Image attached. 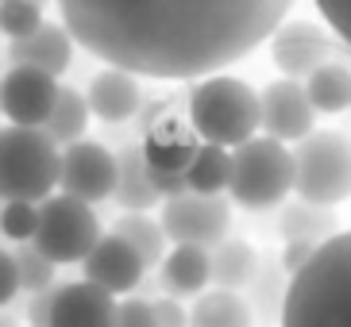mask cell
<instances>
[{
	"label": "cell",
	"instance_id": "cell-1",
	"mask_svg": "<svg viewBox=\"0 0 351 327\" xmlns=\"http://www.w3.org/2000/svg\"><path fill=\"white\" fill-rule=\"evenodd\" d=\"M298 0H58L73 47L155 81L217 77L286 23Z\"/></svg>",
	"mask_w": 351,
	"mask_h": 327
},
{
	"label": "cell",
	"instance_id": "cell-2",
	"mask_svg": "<svg viewBox=\"0 0 351 327\" xmlns=\"http://www.w3.org/2000/svg\"><path fill=\"white\" fill-rule=\"evenodd\" d=\"M278 327H351V231L320 243L309 266L289 277Z\"/></svg>",
	"mask_w": 351,
	"mask_h": 327
},
{
	"label": "cell",
	"instance_id": "cell-3",
	"mask_svg": "<svg viewBox=\"0 0 351 327\" xmlns=\"http://www.w3.org/2000/svg\"><path fill=\"white\" fill-rule=\"evenodd\" d=\"M189 127L201 143L236 151L258 131V92L239 77H205L189 92Z\"/></svg>",
	"mask_w": 351,
	"mask_h": 327
},
{
	"label": "cell",
	"instance_id": "cell-4",
	"mask_svg": "<svg viewBox=\"0 0 351 327\" xmlns=\"http://www.w3.org/2000/svg\"><path fill=\"white\" fill-rule=\"evenodd\" d=\"M62 151L43 127H0V200L43 205L58 189Z\"/></svg>",
	"mask_w": 351,
	"mask_h": 327
},
{
	"label": "cell",
	"instance_id": "cell-5",
	"mask_svg": "<svg viewBox=\"0 0 351 327\" xmlns=\"http://www.w3.org/2000/svg\"><path fill=\"white\" fill-rule=\"evenodd\" d=\"M228 193L247 212L278 208L293 193V151L278 139L255 135L232 151V181Z\"/></svg>",
	"mask_w": 351,
	"mask_h": 327
},
{
	"label": "cell",
	"instance_id": "cell-6",
	"mask_svg": "<svg viewBox=\"0 0 351 327\" xmlns=\"http://www.w3.org/2000/svg\"><path fill=\"white\" fill-rule=\"evenodd\" d=\"M293 193L320 208L351 196V139L343 131H309L293 143Z\"/></svg>",
	"mask_w": 351,
	"mask_h": 327
},
{
	"label": "cell",
	"instance_id": "cell-7",
	"mask_svg": "<svg viewBox=\"0 0 351 327\" xmlns=\"http://www.w3.org/2000/svg\"><path fill=\"white\" fill-rule=\"evenodd\" d=\"M97 239H101V224H97L93 205H82L66 193H54L39 205V231H35L32 243L54 266L85 262Z\"/></svg>",
	"mask_w": 351,
	"mask_h": 327
},
{
	"label": "cell",
	"instance_id": "cell-8",
	"mask_svg": "<svg viewBox=\"0 0 351 327\" xmlns=\"http://www.w3.org/2000/svg\"><path fill=\"white\" fill-rule=\"evenodd\" d=\"M166 239L174 246H205L217 250L228 239L232 227V208L224 196H201V193H182L162 200V215H158Z\"/></svg>",
	"mask_w": 351,
	"mask_h": 327
},
{
	"label": "cell",
	"instance_id": "cell-9",
	"mask_svg": "<svg viewBox=\"0 0 351 327\" xmlns=\"http://www.w3.org/2000/svg\"><path fill=\"white\" fill-rule=\"evenodd\" d=\"M58 189L82 205H97L116 193V154L101 143H73L62 151L58 166Z\"/></svg>",
	"mask_w": 351,
	"mask_h": 327
},
{
	"label": "cell",
	"instance_id": "cell-10",
	"mask_svg": "<svg viewBox=\"0 0 351 327\" xmlns=\"http://www.w3.org/2000/svg\"><path fill=\"white\" fill-rule=\"evenodd\" d=\"M58 77L32 66H8L0 77V116L12 127H43L51 120V108L58 101Z\"/></svg>",
	"mask_w": 351,
	"mask_h": 327
},
{
	"label": "cell",
	"instance_id": "cell-11",
	"mask_svg": "<svg viewBox=\"0 0 351 327\" xmlns=\"http://www.w3.org/2000/svg\"><path fill=\"white\" fill-rule=\"evenodd\" d=\"M317 112H313L309 96H305V85L301 81H270L267 89L258 92V127L267 131V139H278V143H301L313 127Z\"/></svg>",
	"mask_w": 351,
	"mask_h": 327
},
{
	"label": "cell",
	"instance_id": "cell-12",
	"mask_svg": "<svg viewBox=\"0 0 351 327\" xmlns=\"http://www.w3.org/2000/svg\"><path fill=\"white\" fill-rule=\"evenodd\" d=\"M332 35L309 20H289L270 35V62L278 66L282 77L298 81L320 70L324 62H332Z\"/></svg>",
	"mask_w": 351,
	"mask_h": 327
},
{
	"label": "cell",
	"instance_id": "cell-13",
	"mask_svg": "<svg viewBox=\"0 0 351 327\" xmlns=\"http://www.w3.org/2000/svg\"><path fill=\"white\" fill-rule=\"evenodd\" d=\"M85 270V281H93L97 289H104V293H132L139 281H143V258L135 254L132 246L124 243L120 235H101L97 239V246L89 250V258L82 262Z\"/></svg>",
	"mask_w": 351,
	"mask_h": 327
},
{
	"label": "cell",
	"instance_id": "cell-14",
	"mask_svg": "<svg viewBox=\"0 0 351 327\" xmlns=\"http://www.w3.org/2000/svg\"><path fill=\"white\" fill-rule=\"evenodd\" d=\"M47 327H116V297L85 277L70 281V285H54Z\"/></svg>",
	"mask_w": 351,
	"mask_h": 327
},
{
	"label": "cell",
	"instance_id": "cell-15",
	"mask_svg": "<svg viewBox=\"0 0 351 327\" xmlns=\"http://www.w3.org/2000/svg\"><path fill=\"white\" fill-rule=\"evenodd\" d=\"M85 101H89V112H93L97 120H104V123H128L132 116H139V108H143V92H139L135 73L104 66L93 81H89Z\"/></svg>",
	"mask_w": 351,
	"mask_h": 327
},
{
	"label": "cell",
	"instance_id": "cell-16",
	"mask_svg": "<svg viewBox=\"0 0 351 327\" xmlns=\"http://www.w3.org/2000/svg\"><path fill=\"white\" fill-rule=\"evenodd\" d=\"M70 58H73V39L62 23H43L35 35L8 47L12 66H32V70H43L51 77H62L70 70Z\"/></svg>",
	"mask_w": 351,
	"mask_h": 327
},
{
	"label": "cell",
	"instance_id": "cell-17",
	"mask_svg": "<svg viewBox=\"0 0 351 327\" xmlns=\"http://www.w3.org/2000/svg\"><path fill=\"white\" fill-rule=\"evenodd\" d=\"M197 135L193 127L186 131V123L174 120V116H158L155 127H147V143H143V154H147V166L158 170V174H186L189 158L197 151Z\"/></svg>",
	"mask_w": 351,
	"mask_h": 327
},
{
	"label": "cell",
	"instance_id": "cell-18",
	"mask_svg": "<svg viewBox=\"0 0 351 327\" xmlns=\"http://www.w3.org/2000/svg\"><path fill=\"white\" fill-rule=\"evenodd\" d=\"M112 196L128 208V212H147V208H155L158 200H162V196L155 193V185H151L143 143H128L124 151L116 154V193Z\"/></svg>",
	"mask_w": 351,
	"mask_h": 327
},
{
	"label": "cell",
	"instance_id": "cell-19",
	"mask_svg": "<svg viewBox=\"0 0 351 327\" xmlns=\"http://www.w3.org/2000/svg\"><path fill=\"white\" fill-rule=\"evenodd\" d=\"M162 285L170 297H201L213 285V258L205 246H174L162 258Z\"/></svg>",
	"mask_w": 351,
	"mask_h": 327
},
{
	"label": "cell",
	"instance_id": "cell-20",
	"mask_svg": "<svg viewBox=\"0 0 351 327\" xmlns=\"http://www.w3.org/2000/svg\"><path fill=\"white\" fill-rule=\"evenodd\" d=\"M278 231L286 243H328L332 235H340V220L332 208L309 205V200H293L282 208L278 215Z\"/></svg>",
	"mask_w": 351,
	"mask_h": 327
},
{
	"label": "cell",
	"instance_id": "cell-21",
	"mask_svg": "<svg viewBox=\"0 0 351 327\" xmlns=\"http://www.w3.org/2000/svg\"><path fill=\"white\" fill-rule=\"evenodd\" d=\"M189 327H255V312H251L247 297L228 293V289H208V293L193 297Z\"/></svg>",
	"mask_w": 351,
	"mask_h": 327
},
{
	"label": "cell",
	"instance_id": "cell-22",
	"mask_svg": "<svg viewBox=\"0 0 351 327\" xmlns=\"http://www.w3.org/2000/svg\"><path fill=\"white\" fill-rule=\"evenodd\" d=\"M213 258V285L228 289V293H239L247 289L258 274V254L255 246L243 243V239H224L217 250H208Z\"/></svg>",
	"mask_w": 351,
	"mask_h": 327
},
{
	"label": "cell",
	"instance_id": "cell-23",
	"mask_svg": "<svg viewBox=\"0 0 351 327\" xmlns=\"http://www.w3.org/2000/svg\"><path fill=\"white\" fill-rule=\"evenodd\" d=\"M89 101H85V92L70 89V85H62L58 89V101H54L51 108V120L43 123V131H47V139H51L54 146H73L82 143L85 127H89Z\"/></svg>",
	"mask_w": 351,
	"mask_h": 327
},
{
	"label": "cell",
	"instance_id": "cell-24",
	"mask_svg": "<svg viewBox=\"0 0 351 327\" xmlns=\"http://www.w3.org/2000/svg\"><path fill=\"white\" fill-rule=\"evenodd\" d=\"M305 96H309L313 112H324V116H336L343 108H351V66L324 62L320 70H313L305 77Z\"/></svg>",
	"mask_w": 351,
	"mask_h": 327
},
{
	"label": "cell",
	"instance_id": "cell-25",
	"mask_svg": "<svg viewBox=\"0 0 351 327\" xmlns=\"http://www.w3.org/2000/svg\"><path fill=\"white\" fill-rule=\"evenodd\" d=\"M228 181H232V151L201 143L186 166V193L220 196L228 189Z\"/></svg>",
	"mask_w": 351,
	"mask_h": 327
},
{
	"label": "cell",
	"instance_id": "cell-26",
	"mask_svg": "<svg viewBox=\"0 0 351 327\" xmlns=\"http://www.w3.org/2000/svg\"><path fill=\"white\" fill-rule=\"evenodd\" d=\"M112 235H120L135 254L143 258V266H162L166 258V231L158 220H151L147 212H124L120 220L112 224Z\"/></svg>",
	"mask_w": 351,
	"mask_h": 327
},
{
	"label": "cell",
	"instance_id": "cell-27",
	"mask_svg": "<svg viewBox=\"0 0 351 327\" xmlns=\"http://www.w3.org/2000/svg\"><path fill=\"white\" fill-rule=\"evenodd\" d=\"M247 289H251V297H247L251 312H258L267 319H278L282 304H286V293H289V274L282 270L278 258H258V274Z\"/></svg>",
	"mask_w": 351,
	"mask_h": 327
},
{
	"label": "cell",
	"instance_id": "cell-28",
	"mask_svg": "<svg viewBox=\"0 0 351 327\" xmlns=\"http://www.w3.org/2000/svg\"><path fill=\"white\" fill-rule=\"evenodd\" d=\"M12 258H16L20 289H27V293H43V289L54 285V262L43 254L35 243H20L16 250H12Z\"/></svg>",
	"mask_w": 351,
	"mask_h": 327
},
{
	"label": "cell",
	"instance_id": "cell-29",
	"mask_svg": "<svg viewBox=\"0 0 351 327\" xmlns=\"http://www.w3.org/2000/svg\"><path fill=\"white\" fill-rule=\"evenodd\" d=\"M43 8L35 0H0V35H8V42H20L43 27Z\"/></svg>",
	"mask_w": 351,
	"mask_h": 327
},
{
	"label": "cell",
	"instance_id": "cell-30",
	"mask_svg": "<svg viewBox=\"0 0 351 327\" xmlns=\"http://www.w3.org/2000/svg\"><path fill=\"white\" fill-rule=\"evenodd\" d=\"M39 231V205L32 200H4L0 205V235L12 243H32Z\"/></svg>",
	"mask_w": 351,
	"mask_h": 327
},
{
	"label": "cell",
	"instance_id": "cell-31",
	"mask_svg": "<svg viewBox=\"0 0 351 327\" xmlns=\"http://www.w3.org/2000/svg\"><path fill=\"white\" fill-rule=\"evenodd\" d=\"M313 4L324 16V23L340 35V42L351 51V0H313Z\"/></svg>",
	"mask_w": 351,
	"mask_h": 327
},
{
	"label": "cell",
	"instance_id": "cell-32",
	"mask_svg": "<svg viewBox=\"0 0 351 327\" xmlns=\"http://www.w3.org/2000/svg\"><path fill=\"white\" fill-rule=\"evenodd\" d=\"M116 327H158L151 300H143V297L120 300V304H116Z\"/></svg>",
	"mask_w": 351,
	"mask_h": 327
},
{
	"label": "cell",
	"instance_id": "cell-33",
	"mask_svg": "<svg viewBox=\"0 0 351 327\" xmlns=\"http://www.w3.org/2000/svg\"><path fill=\"white\" fill-rule=\"evenodd\" d=\"M151 308H155V324L158 327H189V312L182 308L178 297H158Z\"/></svg>",
	"mask_w": 351,
	"mask_h": 327
},
{
	"label": "cell",
	"instance_id": "cell-34",
	"mask_svg": "<svg viewBox=\"0 0 351 327\" xmlns=\"http://www.w3.org/2000/svg\"><path fill=\"white\" fill-rule=\"evenodd\" d=\"M313 254H317V243H286L282 254H278V262H282V270L293 277V274H301V270L309 266Z\"/></svg>",
	"mask_w": 351,
	"mask_h": 327
},
{
	"label": "cell",
	"instance_id": "cell-35",
	"mask_svg": "<svg viewBox=\"0 0 351 327\" xmlns=\"http://www.w3.org/2000/svg\"><path fill=\"white\" fill-rule=\"evenodd\" d=\"M20 293V274H16V258L12 250H0V308L12 304V297Z\"/></svg>",
	"mask_w": 351,
	"mask_h": 327
},
{
	"label": "cell",
	"instance_id": "cell-36",
	"mask_svg": "<svg viewBox=\"0 0 351 327\" xmlns=\"http://www.w3.org/2000/svg\"><path fill=\"white\" fill-rule=\"evenodd\" d=\"M51 304H54V285L43 289V293H32V304H27V324H32V327H47V324H51Z\"/></svg>",
	"mask_w": 351,
	"mask_h": 327
}]
</instances>
